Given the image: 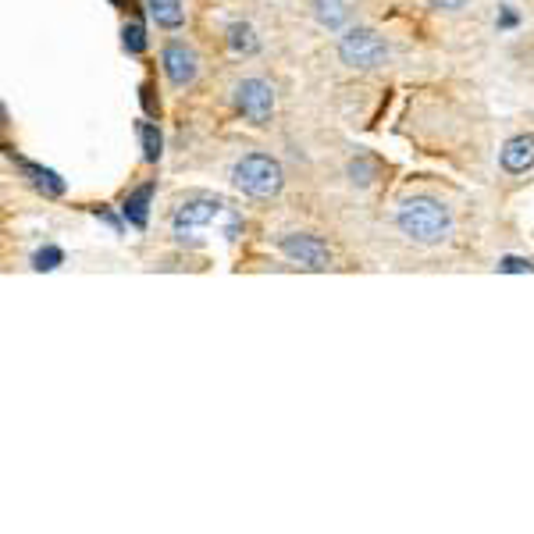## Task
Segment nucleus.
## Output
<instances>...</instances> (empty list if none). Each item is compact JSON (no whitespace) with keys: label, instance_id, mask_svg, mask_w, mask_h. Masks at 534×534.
<instances>
[{"label":"nucleus","instance_id":"obj_11","mask_svg":"<svg viewBox=\"0 0 534 534\" xmlns=\"http://www.w3.org/2000/svg\"><path fill=\"white\" fill-rule=\"evenodd\" d=\"M150 196H154V182H146L136 193H129V200H125V207H122L125 221H129L132 228H139V232H143L146 221H150Z\"/></svg>","mask_w":534,"mask_h":534},{"label":"nucleus","instance_id":"obj_4","mask_svg":"<svg viewBox=\"0 0 534 534\" xmlns=\"http://www.w3.org/2000/svg\"><path fill=\"white\" fill-rule=\"evenodd\" d=\"M221 214H225V203H221L218 196H189V200H182L175 207L171 225H175L178 239H186L196 228H207L211 221H218Z\"/></svg>","mask_w":534,"mask_h":534},{"label":"nucleus","instance_id":"obj_10","mask_svg":"<svg viewBox=\"0 0 534 534\" xmlns=\"http://www.w3.org/2000/svg\"><path fill=\"white\" fill-rule=\"evenodd\" d=\"M225 40H228V50L239 57H253L260 50V36L250 22H228Z\"/></svg>","mask_w":534,"mask_h":534},{"label":"nucleus","instance_id":"obj_1","mask_svg":"<svg viewBox=\"0 0 534 534\" xmlns=\"http://www.w3.org/2000/svg\"><path fill=\"white\" fill-rule=\"evenodd\" d=\"M396 225L406 239H413V243L435 246L449 235L453 218H449V211H445L438 200H431V196H406L396 211Z\"/></svg>","mask_w":534,"mask_h":534},{"label":"nucleus","instance_id":"obj_14","mask_svg":"<svg viewBox=\"0 0 534 534\" xmlns=\"http://www.w3.org/2000/svg\"><path fill=\"white\" fill-rule=\"evenodd\" d=\"M139 139H143V161L146 164H157L161 161V132H157V125H139Z\"/></svg>","mask_w":534,"mask_h":534},{"label":"nucleus","instance_id":"obj_9","mask_svg":"<svg viewBox=\"0 0 534 534\" xmlns=\"http://www.w3.org/2000/svg\"><path fill=\"white\" fill-rule=\"evenodd\" d=\"M310 11L328 33H339V29H346L353 8H349V0H310Z\"/></svg>","mask_w":534,"mask_h":534},{"label":"nucleus","instance_id":"obj_17","mask_svg":"<svg viewBox=\"0 0 534 534\" xmlns=\"http://www.w3.org/2000/svg\"><path fill=\"white\" fill-rule=\"evenodd\" d=\"M499 271L520 275V271H534V264H531V260H524V257H502V260H499Z\"/></svg>","mask_w":534,"mask_h":534},{"label":"nucleus","instance_id":"obj_18","mask_svg":"<svg viewBox=\"0 0 534 534\" xmlns=\"http://www.w3.org/2000/svg\"><path fill=\"white\" fill-rule=\"evenodd\" d=\"M431 8H438V11H460V8H467V0H428Z\"/></svg>","mask_w":534,"mask_h":534},{"label":"nucleus","instance_id":"obj_7","mask_svg":"<svg viewBox=\"0 0 534 534\" xmlns=\"http://www.w3.org/2000/svg\"><path fill=\"white\" fill-rule=\"evenodd\" d=\"M161 65H164V75H168V82L175 89L193 86L196 75H200V57H196V50L189 47V43H182V40H168V43H164Z\"/></svg>","mask_w":534,"mask_h":534},{"label":"nucleus","instance_id":"obj_8","mask_svg":"<svg viewBox=\"0 0 534 534\" xmlns=\"http://www.w3.org/2000/svg\"><path fill=\"white\" fill-rule=\"evenodd\" d=\"M502 168L510 175H524L534 168V136H513L502 146Z\"/></svg>","mask_w":534,"mask_h":534},{"label":"nucleus","instance_id":"obj_16","mask_svg":"<svg viewBox=\"0 0 534 534\" xmlns=\"http://www.w3.org/2000/svg\"><path fill=\"white\" fill-rule=\"evenodd\" d=\"M65 260V253H61V246H43V250L33 253V267L36 271H54L57 264Z\"/></svg>","mask_w":534,"mask_h":534},{"label":"nucleus","instance_id":"obj_13","mask_svg":"<svg viewBox=\"0 0 534 534\" xmlns=\"http://www.w3.org/2000/svg\"><path fill=\"white\" fill-rule=\"evenodd\" d=\"M22 171L33 178V186L40 189V193H47V196H61V193H65V182L57 178V171L40 168V164H25V161H22Z\"/></svg>","mask_w":534,"mask_h":534},{"label":"nucleus","instance_id":"obj_15","mask_svg":"<svg viewBox=\"0 0 534 534\" xmlns=\"http://www.w3.org/2000/svg\"><path fill=\"white\" fill-rule=\"evenodd\" d=\"M122 47L129 50V54H143L146 50V29L139 22H129L122 29Z\"/></svg>","mask_w":534,"mask_h":534},{"label":"nucleus","instance_id":"obj_3","mask_svg":"<svg viewBox=\"0 0 534 534\" xmlns=\"http://www.w3.org/2000/svg\"><path fill=\"white\" fill-rule=\"evenodd\" d=\"M339 57H342V65L360 68V72H374V68H381L389 61V43L381 40L374 29L356 25V29H346V33H342Z\"/></svg>","mask_w":534,"mask_h":534},{"label":"nucleus","instance_id":"obj_5","mask_svg":"<svg viewBox=\"0 0 534 534\" xmlns=\"http://www.w3.org/2000/svg\"><path fill=\"white\" fill-rule=\"evenodd\" d=\"M235 107L250 125H267L275 114V89L264 79H243L235 86Z\"/></svg>","mask_w":534,"mask_h":534},{"label":"nucleus","instance_id":"obj_12","mask_svg":"<svg viewBox=\"0 0 534 534\" xmlns=\"http://www.w3.org/2000/svg\"><path fill=\"white\" fill-rule=\"evenodd\" d=\"M146 8H150V18H154L161 29H178V25L186 22L182 0H146Z\"/></svg>","mask_w":534,"mask_h":534},{"label":"nucleus","instance_id":"obj_6","mask_svg":"<svg viewBox=\"0 0 534 534\" xmlns=\"http://www.w3.org/2000/svg\"><path fill=\"white\" fill-rule=\"evenodd\" d=\"M278 250L292 260V264H303L310 271H324V267L332 264V250L310 232H289L278 239Z\"/></svg>","mask_w":534,"mask_h":534},{"label":"nucleus","instance_id":"obj_2","mask_svg":"<svg viewBox=\"0 0 534 534\" xmlns=\"http://www.w3.org/2000/svg\"><path fill=\"white\" fill-rule=\"evenodd\" d=\"M232 186L246 196H257V200H267V196H278L285 186V171L275 157L267 154H246L243 161L232 164Z\"/></svg>","mask_w":534,"mask_h":534}]
</instances>
